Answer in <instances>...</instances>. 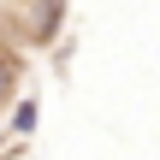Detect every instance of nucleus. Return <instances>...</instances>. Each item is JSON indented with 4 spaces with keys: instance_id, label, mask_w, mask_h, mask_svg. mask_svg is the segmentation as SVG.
<instances>
[{
    "instance_id": "nucleus-1",
    "label": "nucleus",
    "mask_w": 160,
    "mask_h": 160,
    "mask_svg": "<svg viewBox=\"0 0 160 160\" xmlns=\"http://www.w3.org/2000/svg\"><path fill=\"white\" fill-rule=\"evenodd\" d=\"M12 77H18V71H12V59H6V53H0V101H6V95H12Z\"/></svg>"
}]
</instances>
